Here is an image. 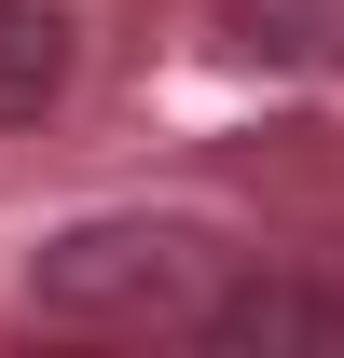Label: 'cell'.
<instances>
[{
	"label": "cell",
	"instance_id": "6da1fadb",
	"mask_svg": "<svg viewBox=\"0 0 344 358\" xmlns=\"http://www.w3.org/2000/svg\"><path fill=\"white\" fill-rule=\"evenodd\" d=\"M220 289V234L179 221V207H110V221H69L28 248V303L69 317V331H152V317H207Z\"/></svg>",
	"mask_w": 344,
	"mask_h": 358
},
{
	"label": "cell",
	"instance_id": "3957f363",
	"mask_svg": "<svg viewBox=\"0 0 344 358\" xmlns=\"http://www.w3.org/2000/svg\"><path fill=\"white\" fill-rule=\"evenodd\" d=\"M69 14L55 0H0V124H42L55 96H69Z\"/></svg>",
	"mask_w": 344,
	"mask_h": 358
},
{
	"label": "cell",
	"instance_id": "277c9868",
	"mask_svg": "<svg viewBox=\"0 0 344 358\" xmlns=\"http://www.w3.org/2000/svg\"><path fill=\"white\" fill-rule=\"evenodd\" d=\"M220 42L248 69H344V0H220Z\"/></svg>",
	"mask_w": 344,
	"mask_h": 358
},
{
	"label": "cell",
	"instance_id": "7a4b0ae2",
	"mask_svg": "<svg viewBox=\"0 0 344 358\" xmlns=\"http://www.w3.org/2000/svg\"><path fill=\"white\" fill-rule=\"evenodd\" d=\"M193 331L207 345H344V289H317V275H234V289H207Z\"/></svg>",
	"mask_w": 344,
	"mask_h": 358
}]
</instances>
